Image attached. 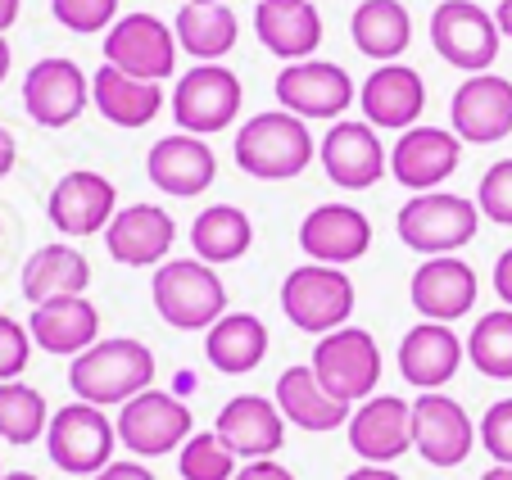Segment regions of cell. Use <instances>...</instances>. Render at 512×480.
Returning <instances> with one entry per match:
<instances>
[{"instance_id": "6da1fadb", "label": "cell", "mask_w": 512, "mask_h": 480, "mask_svg": "<svg viewBox=\"0 0 512 480\" xmlns=\"http://www.w3.org/2000/svg\"><path fill=\"white\" fill-rule=\"evenodd\" d=\"M155 381V354L132 336H109L96 340L87 354L73 358L68 367V390L78 394L82 404L123 408L127 399H136L141 390H150Z\"/></svg>"}, {"instance_id": "7a4b0ae2", "label": "cell", "mask_w": 512, "mask_h": 480, "mask_svg": "<svg viewBox=\"0 0 512 480\" xmlns=\"http://www.w3.org/2000/svg\"><path fill=\"white\" fill-rule=\"evenodd\" d=\"M313 145L309 123L286 109H268V114H254L250 123H241L236 132V164L241 173L259 177V182H290L313 164Z\"/></svg>"}, {"instance_id": "3957f363", "label": "cell", "mask_w": 512, "mask_h": 480, "mask_svg": "<svg viewBox=\"0 0 512 480\" xmlns=\"http://www.w3.org/2000/svg\"><path fill=\"white\" fill-rule=\"evenodd\" d=\"M159 317L177 331H209L218 317H227V286L218 268L200 259H168L155 268L150 281Z\"/></svg>"}, {"instance_id": "277c9868", "label": "cell", "mask_w": 512, "mask_h": 480, "mask_svg": "<svg viewBox=\"0 0 512 480\" xmlns=\"http://www.w3.org/2000/svg\"><path fill=\"white\" fill-rule=\"evenodd\" d=\"M395 231L413 254L440 259V254H458L467 240H476L481 231V209L467 195L454 191H426L399 209Z\"/></svg>"}, {"instance_id": "5b68a950", "label": "cell", "mask_w": 512, "mask_h": 480, "mask_svg": "<svg viewBox=\"0 0 512 480\" xmlns=\"http://www.w3.org/2000/svg\"><path fill=\"white\" fill-rule=\"evenodd\" d=\"M281 313L290 317L295 331L309 336H331V331L349 327L354 317V281L345 268H327V263H300L281 281Z\"/></svg>"}, {"instance_id": "8992f818", "label": "cell", "mask_w": 512, "mask_h": 480, "mask_svg": "<svg viewBox=\"0 0 512 480\" xmlns=\"http://www.w3.org/2000/svg\"><path fill=\"white\" fill-rule=\"evenodd\" d=\"M313 376L322 381V390L340 404H363L377 394V381H381V345L372 340V331L363 327H340L331 336H322L313 345V358H309Z\"/></svg>"}, {"instance_id": "52a82bcc", "label": "cell", "mask_w": 512, "mask_h": 480, "mask_svg": "<svg viewBox=\"0 0 512 480\" xmlns=\"http://www.w3.org/2000/svg\"><path fill=\"white\" fill-rule=\"evenodd\" d=\"M114 444H118V426L96 404L78 399V404H64L50 417L46 453L68 476H100L114 462Z\"/></svg>"}, {"instance_id": "ba28073f", "label": "cell", "mask_w": 512, "mask_h": 480, "mask_svg": "<svg viewBox=\"0 0 512 480\" xmlns=\"http://www.w3.org/2000/svg\"><path fill=\"white\" fill-rule=\"evenodd\" d=\"M241 105H245L241 77L223 64H195L177 77V91H173L177 132H191V136L223 132V127L236 123Z\"/></svg>"}, {"instance_id": "9c48e42d", "label": "cell", "mask_w": 512, "mask_h": 480, "mask_svg": "<svg viewBox=\"0 0 512 480\" xmlns=\"http://www.w3.org/2000/svg\"><path fill=\"white\" fill-rule=\"evenodd\" d=\"M118 444H127V449L136 453V458H164V453L182 449L186 440H191V408L182 404V399H173V394L164 390H141L136 399H127L123 408H118Z\"/></svg>"}, {"instance_id": "30bf717a", "label": "cell", "mask_w": 512, "mask_h": 480, "mask_svg": "<svg viewBox=\"0 0 512 480\" xmlns=\"http://www.w3.org/2000/svg\"><path fill=\"white\" fill-rule=\"evenodd\" d=\"M499 23L472 0H445L431 14V46L445 64L463 73H485L499 59Z\"/></svg>"}, {"instance_id": "8fae6325", "label": "cell", "mask_w": 512, "mask_h": 480, "mask_svg": "<svg viewBox=\"0 0 512 480\" xmlns=\"http://www.w3.org/2000/svg\"><path fill=\"white\" fill-rule=\"evenodd\" d=\"M105 64L141 82H164L177 68V32L155 14H123L105 32Z\"/></svg>"}, {"instance_id": "7c38bea8", "label": "cell", "mask_w": 512, "mask_h": 480, "mask_svg": "<svg viewBox=\"0 0 512 480\" xmlns=\"http://www.w3.org/2000/svg\"><path fill=\"white\" fill-rule=\"evenodd\" d=\"M87 105H91V77L64 55L37 59L28 68V77H23V109H28V118L37 127L59 132V127L78 123Z\"/></svg>"}, {"instance_id": "4fadbf2b", "label": "cell", "mask_w": 512, "mask_h": 480, "mask_svg": "<svg viewBox=\"0 0 512 480\" xmlns=\"http://www.w3.org/2000/svg\"><path fill=\"white\" fill-rule=\"evenodd\" d=\"M277 100L295 118H336L358 100L354 77L331 59H300L277 73Z\"/></svg>"}, {"instance_id": "5bb4252c", "label": "cell", "mask_w": 512, "mask_h": 480, "mask_svg": "<svg viewBox=\"0 0 512 480\" xmlns=\"http://www.w3.org/2000/svg\"><path fill=\"white\" fill-rule=\"evenodd\" d=\"M46 213L55 222L59 236H96L109 222L118 218V186L105 173H91V168H73L55 182L46 200Z\"/></svg>"}, {"instance_id": "9a60e30c", "label": "cell", "mask_w": 512, "mask_h": 480, "mask_svg": "<svg viewBox=\"0 0 512 480\" xmlns=\"http://www.w3.org/2000/svg\"><path fill=\"white\" fill-rule=\"evenodd\" d=\"M463 164V141L445 127H408L399 132L395 150H390V177L408 186L413 195H426L435 186H445Z\"/></svg>"}, {"instance_id": "2e32d148", "label": "cell", "mask_w": 512, "mask_h": 480, "mask_svg": "<svg viewBox=\"0 0 512 480\" xmlns=\"http://www.w3.org/2000/svg\"><path fill=\"white\" fill-rule=\"evenodd\" d=\"M318 159L340 191H368L390 173V150L377 141L372 123L340 118L318 145Z\"/></svg>"}, {"instance_id": "e0dca14e", "label": "cell", "mask_w": 512, "mask_h": 480, "mask_svg": "<svg viewBox=\"0 0 512 480\" xmlns=\"http://www.w3.org/2000/svg\"><path fill=\"white\" fill-rule=\"evenodd\" d=\"M472 440H481V435H476L472 417L463 413L458 399L440 390H426L413 399V449L431 467H463Z\"/></svg>"}, {"instance_id": "ac0fdd59", "label": "cell", "mask_w": 512, "mask_h": 480, "mask_svg": "<svg viewBox=\"0 0 512 480\" xmlns=\"http://www.w3.org/2000/svg\"><path fill=\"white\" fill-rule=\"evenodd\" d=\"M449 123L463 145H494L512 136V82L494 73H472L454 91Z\"/></svg>"}, {"instance_id": "d6986e66", "label": "cell", "mask_w": 512, "mask_h": 480, "mask_svg": "<svg viewBox=\"0 0 512 480\" xmlns=\"http://www.w3.org/2000/svg\"><path fill=\"white\" fill-rule=\"evenodd\" d=\"M349 449L372 467H390L413 449V404L399 394H372L349 417Z\"/></svg>"}, {"instance_id": "ffe728a7", "label": "cell", "mask_w": 512, "mask_h": 480, "mask_svg": "<svg viewBox=\"0 0 512 480\" xmlns=\"http://www.w3.org/2000/svg\"><path fill=\"white\" fill-rule=\"evenodd\" d=\"M177 240V222L159 204H127L105 227V250L123 268H159Z\"/></svg>"}, {"instance_id": "44dd1931", "label": "cell", "mask_w": 512, "mask_h": 480, "mask_svg": "<svg viewBox=\"0 0 512 480\" xmlns=\"http://www.w3.org/2000/svg\"><path fill=\"white\" fill-rule=\"evenodd\" d=\"M368 245H372V222L354 204H318L300 222V250L313 263H327V268H345V263L363 259Z\"/></svg>"}, {"instance_id": "7402d4cb", "label": "cell", "mask_w": 512, "mask_h": 480, "mask_svg": "<svg viewBox=\"0 0 512 480\" xmlns=\"http://www.w3.org/2000/svg\"><path fill=\"white\" fill-rule=\"evenodd\" d=\"M145 173L164 195H177V200H191V195L209 191L213 177H218V159H213L209 141L191 132H173L159 136L155 150L145 154Z\"/></svg>"}, {"instance_id": "603a6c76", "label": "cell", "mask_w": 512, "mask_h": 480, "mask_svg": "<svg viewBox=\"0 0 512 480\" xmlns=\"http://www.w3.org/2000/svg\"><path fill=\"white\" fill-rule=\"evenodd\" d=\"M218 440L245 462L272 458V453L286 444V417H281L277 399H263V394H236L227 399L223 413H218Z\"/></svg>"}, {"instance_id": "cb8c5ba5", "label": "cell", "mask_w": 512, "mask_h": 480, "mask_svg": "<svg viewBox=\"0 0 512 480\" xmlns=\"http://www.w3.org/2000/svg\"><path fill=\"white\" fill-rule=\"evenodd\" d=\"M408 295H413V308L422 313V322H458L476 304V272L467 259L440 254V259H426L413 272Z\"/></svg>"}, {"instance_id": "d4e9b609", "label": "cell", "mask_w": 512, "mask_h": 480, "mask_svg": "<svg viewBox=\"0 0 512 480\" xmlns=\"http://www.w3.org/2000/svg\"><path fill=\"white\" fill-rule=\"evenodd\" d=\"M467 358V340H458L449 331V322H417L413 331H404L399 340V372L417 390H445L458 376Z\"/></svg>"}, {"instance_id": "484cf974", "label": "cell", "mask_w": 512, "mask_h": 480, "mask_svg": "<svg viewBox=\"0 0 512 480\" xmlns=\"http://www.w3.org/2000/svg\"><path fill=\"white\" fill-rule=\"evenodd\" d=\"M358 100H363V118H368L372 127L408 132V127H417V118H422V109H426V82H422V73L408 64H381L377 73L363 82Z\"/></svg>"}, {"instance_id": "4316f807", "label": "cell", "mask_w": 512, "mask_h": 480, "mask_svg": "<svg viewBox=\"0 0 512 480\" xmlns=\"http://www.w3.org/2000/svg\"><path fill=\"white\" fill-rule=\"evenodd\" d=\"M28 331H32V345L46 349V354L78 358L100 340V308L87 295L46 299V304L32 308Z\"/></svg>"}, {"instance_id": "83f0119b", "label": "cell", "mask_w": 512, "mask_h": 480, "mask_svg": "<svg viewBox=\"0 0 512 480\" xmlns=\"http://www.w3.org/2000/svg\"><path fill=\"white\" fill-rule=\"evenodd\" d=\"M254 32L286 64L313 59L322 46V14L313 0H259L254 5Z\"/></svg>"}, {"instance_id": "f1b7e54d", "label": "cell", "mask_w": 512, "mask_h": 480, "mask_svg": "<svg viewBox=\"0 0 512 480\" xmlns=\"http://www.w3.org/2000/svg\"><path fill=\"white\" fill-rule=\"evenodd\" d=\"M277 408L281 417H286L290 426H300V431H336V426H349V417H354V408L340 404V399H331L327 390H322V381L313 376V367H286V372L277 376Z\"/></svg>"}, {"instance_id": "f546056e", "label": "cell", "mask_w": 512, "mask_h": 480, "mask_svg": "<svg viewBox=\"0 0 512 480\" xmlns=\"http://www.w3.org/2000/svg\"><path fill=\"white\" fill-rule=\"evenodd\" d=\"M23 299H28L32 308L46 304V299H64V295H82V290L91 286V263L82 250H73V245H64V240H55V245H41V250L28 254V263H23Z\"/></svg>"}, {"instance_id": "4dcf8cb0", "label": "cell", "mask_w": 512, "mask_h": 480, "mask_svg": "<svg viewBox=\"0 0 512 480\" xmlns=\"http://www.w3.org/2000/svg\"><path fill=\"white\" fill-rule=\"evenodd\" d=\"M91 105H96L114 127L136 132V127L159 118V109H164V82H141V77H127V73H118V68L105 64L96 77H91Z\"/></svg>"}, {"instance_id": "1f68e13d", "label": "cell", "mask_w": 512, "mask_h": 480, "mask_svg": "<svg viewBox=\"0 0 512 480\" xmlns=\"http://www.w3.org/2000/svg\"><path fill=\"white\" fill-rule=\"evenodd\" d=\"M173 32H177V46H182L191 59L218 64V59L236 46L241 23H236L227 0H200V5H182V10H177Z\"/></svg>"}, {"instance_id": "d6a6232c", "label": "cell", "mask_w": 512, "mask_h": 480, "mask_svg": "<svg viewBox=\"0 0 512 480\" xmlns=\"http://www.w3.org/2000/svg\"><path fill=\"white\" fill-rule=\"evenodd\" d=\"M349 37L377 64H395L413 41V14L399 0H363L349 19Z\"/></svg>"}, {"instance_id": "836d02e7", "label": "cell", "mask_w": 512, "mask_h": 480, "mask_svg": "<svg viewBox=\"0 0 512 480\" xmlns=\"http://www.w3.org/2000/svg\"><path fill=\"white\" fill-rule=\"evenodd\" d=\"M254 245V222L236 204H209L200 218L191 222V250L200 263L223 268V263L245 259Z\"/></svg>"}, {"instance_id": "e575fe53", "label": "cell", "mask_w": 512, "mask_h": 480, "mask_svg": "<svg viewBox=\"0 0 512 480\" xmlns=\"http://www.w3.org/2000/svg\"><path fill=\"white\" fill-rule=\"evenodd\" d=\"M204 354L218 372L227 376H245L263 363L268 354V327L254 313H227L204 331Z\"/></svg>"}, {"instance_id": "d590c367", "label": "cell", "mask_w": 512, "mask_h": 480, "mask_svg": "<svg viewBox=\"0 0 512 480\" xmlns=\"http://www.w3.org/2000/svg\"><path fill=\"white\" fill-rule=\"evenodd\" d=\"M50 431V404L46 394L23 381L0 385V440L10 444H37Z\"/></svg>"}, {"instance_id": "8d00e7d4", "label": "cell", "mask_w": 512, "mask_h": 480, "mask_svg": "<svg viewBox=\"0 0 512 480\" xmlns=\"http://www.w3.org/2000/svg\"><path fill=\"white\" fill-rule=\"evenodd\" d=\"M467 358L490 381H512V308L476 317L472 336H467Z\"/></svg>"}, {"instance_id": "74e56055", "label": "cell", "mask_w": 512, "mask_h": 480, "mask_svg": "<svg viewBox=\"0 0 512 480\" xmlns=\"http://www.w3.org/2000/svg\"><path fill=\"white\" fill-rule=\"evenodd\" d=\"M236 453L218 440V431H200L182 444V458H177V476L182 480H232L236 476Z\"/></svg>"}, {"instance_id": "f35d334b", "label": "cell", "mask_w": 512, "mask_h": 480, "mask_svg": "<svg viewBox=\"0 0 512 480\" xmlns=\"http://www.w3.org/2000/svg\"><path fill=\"white\" fill-rule=\"evenodd\" d=\"M59 28L91 37V32H109L118 23V0H50Z\"/></svg>"}, {"instance_id": "ab89813d", "label": "cell", "mask_w": 512, "mask_h": 480, "mask_svg": "<svg viewBox=\"0 0 512 480\" xmlns=\"http://www.w3.org/2000/svg\"><path fill=\"white\" fill-rule=\"evenodd\" d=\"M476 209H481V218L512 227V159L485 168L481 186H476Z\"/></svg>"}, {"instance_id": "60d3db41", "label": "cell", "mask_w": 512, "mask_h": 480, "mask_svg": "<svg viewBox=\"0 0 512 480\" xmlns=\"http://www.w3.org/2000/svg\"><path fill=\"white\" fill-rule=\"evenodd\" d=\"M28 358H32V331L23 322H14L10 313H0V385L19 381Z\"/></svg>"}, {"instance_id": "b9f144b4", "label": "cell", "mask_w": 512, "mask_h": 480, "mask_svg": "<svg viewBox=\"0 0 512 480\" xmlns=\"http://www.w3.org/2000/svg\"><path fill=\"white\" fill-rule=\"evenodd\" d=\"M476 435H481L485 453H490L499 467H512V399H499V404L485 408Z\"/></svg>"}, {"instance_id": "7bdbcfd3", "label": "cell", "mask_w": 512, "mask_h": 480, "mask_svg": "<svg viewBox=\"0 0 512 480\" xmlns=\"http://www.w3.org/2000/svg\"><path fill=\"white\" fill-rule=\"evenodd\" d=\"M232 480H295V476H290V467H281L277 458H259V462H245Z\"/></svg>"}, {"instance_id": "ee69618b", "label": "cell", "mask_w": 512, "mask_h": 480, "mask_svg": "<svg viewBox=\"0 0 512 480\" xmlns=\"http://www.w3.org/2000/svg\"><path fill=\"white\" fill-rule=\"evenodd\" d=\"M91 480H159V476L145 467V462H109V467Z\"/></svg>"}, {"instance_id": "f6af8a7d", "label": "cell", "mask_w": 512, "mask_h": 480, "mask_svg": "<svg viewBox=\"0 0 512 480\" xmlns=\"http://www.w3.org/2000/svg\"><path fill=\"white\" fill-rule=\"evenodd\" d=\"M494 295L503 299V308H512V245L494 259Z\"/></svg>"}, {"instance_id": "bcb514c9", "label": "cell", "mask_w": 512, "mask_h": 480, "mask_svg": "<svg viewBox=\"0 0 512 480\" xmlns=\"http://www.w3.org/2000/svg\"><path fill=\"white\" fill-rule=\"evenodd\" d=\"M14 164H19V141H14L10 127H0V182L14 173Z\"/></svg>"}, {"instance_id": "7dc6e473", "label": "cell", "mask_w": 512, "mask_h": 480, "mask_svg": "<svg viewBox=\"0 0 512 480\" xmlns=\"http://www.w3.org/2000/svg\"><path fill=\"white\" fill-rule=\"evenodd\" d=\"M345 480H404L399 471H390V467H372V462H363L358 471H349Z\"/></svg>"}, {"instance_id": "c3c4849f", "label": "cell", "mask_w": 512, "mask_h": 480, "mask_svg": "<svg viewBox=\"0 0 512 480\" xmlns=\"http://www.w3.org/2000/svg\"><path fill=\"white\" fill-rule=\"evenodd\" d=\"M19 5L23 0H0V32H10L19 23Z\"/></svg>"}, {"instance_id": "681fc988", "label": "cell", "mask_w": 512, "mask_h": 480, "mask_svg": "<svg viewBox=\"0 0 512 480\" xmlns=\"http://www.w3.org/2000/svg\"><path fill=\"white\" fill-rule=\"evenodd\" d=\"M494 23H499V32L512 41V0H499V10H494Z\"/></svg>"}, {"instance_id": "f907efd6", "label": "cell", "mask_w": 512, "mask_h": 480, "mask_svg": "<svg viewBox=\"0 0 512 480\" xmlns=\"http://www.w3.org/2000/svg\"><path fill=\"white\" fill-rule=\"evenodd\" d=\"M10 77V41H5V32H0V82Z\"/></svg>"}, {"instance_id": "816d5d0a", "label": "cell", "mask_w": 512, "mask_h": 480, "mask_svg": "<svg viewBox=\"0 0 512 480\" xmlns=\"http://www.w3.org/2000/svg\"><path fill=\"white\" fill-rule=\"evenodd\" d=\"M481 480H512V467H499V462H494V467L490 471H485V476Z\"/></svg>"}, {"instance_id": "f5cc1de1", "label": "cell", "mask_w": 512, "mask_h": 480, "mask_svg": "<svg viewBox=\"0 0 512 480\" xmlns=\"http://www.w3.org/2000/svg\"><path fill=\"white\" fill-rule=\"evenodd\" d=\"M0 480H37V476H32V471H5Z\"/></svg>"}, {"instance_id": "db71d44e", "label": "cell", "mask_w": 512, "mask_h": 480, "mask_svg": "<svg viewBox=\"0 0 512 480\" xmlns=\"http://www.w3.org/2000/svg\"><path fill=\"white\" fill-rule=\"evenodd\" d=\"M182 5H200V0H182Z\"/></svg>"}, {"instance_id": "11a10c76", "label": "cell", "mask_w": 512, "mask_h": 480, "mask_svg": "<svg viewBox=\"0 0 512 480\" xmlns=\"http://www.w3.org/2000/svg\"><path fill=\"white\" fill-rule=\"evenodd\" d=\"M0 476H5V471H0Z\"/></svg>"}]
</instances>
